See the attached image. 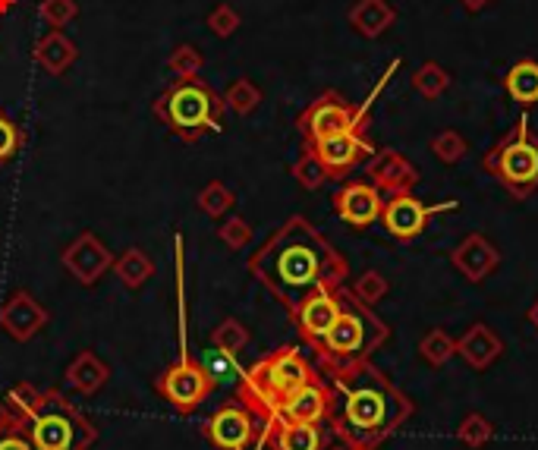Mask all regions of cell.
I'll use <instances>...</instances> for the list:
<instances>
[{
    "label": "cell",
    "instance_id": "36",
    "mask_svg": "<svg viewBox=\"0 0 538 450\" xmlns=\"http://www.w3.org/2000/svg\"><path fill=\"white\" fill-rule=\"evenodd\" d=\"M491 438H494V425L482 413H469L457 425V441L466 444V447H485Z\"/></svg>",
    "mask_w": 538,
    "mask_h": 450
},
{
    "label": "cell",
    "instance_id": "11",
    "mask_svg": "<svg viewBox=\"0 0 538 450\" xmlns=\"http://www.w3.org/2000/svg\"><path fill=\"white\" fill-rule=\"evenodd\" d=\"M454 208H457V199H447V202H438V205H425L422 199L413 196V192H406V196H387L384 208H381V224L394 240L413 243V240L422 237L428 221H432L435 214L454 211Z\"/></svg>",
    "mask_w": 538,
    "mask_h": 450
},
{
    "label": "cell",
    "instance_id": "1",
    "mask_svg": "<svg viewBox=\"0 0 538 450\" xmlns=\"http://www.w3.org/2000/svg\"><path fill=\"white\" fill-rule=\"evenodd\" d=\"M249 274L290 315L321 290L347 287L350 265L303 214H293L249 255Z\"/></svg>",
    "mask_w": 538,
    "mask_h": 450
},
{
    "label": "cell",
    "instance_id": "30",
    "mask_svg": "<svg viewBox=\"0 0 538 450\" xmlns=\"http://www.w3.org/2000/svg\"><path fill=\"white\" fill-rule=\"evenodd\" d=\"M413 89H416L425 101H435V98H441V95L450 89V73L441 67V63L428 60V63H422V67L413 73Z\"/></svg>",
    "mask_w": 538,
    "mask_h": 450
},
{
    "label": "cell",
    "instance_id": "45",
    "mask_svg": "<svg viewBox=\"0 0 538 450\" xmlns=\"http://www.w3.org/2000/svg\"><path fill=\"white\" fill-rule=\"evenodd\" d=\"M526 318H529V325L538 331V299H535V303L529 306V312H526Z\"/></svg>",
    "mask_w": 538,
    "mask_h": 450
},
{
    "label": "cell",
    "instance_id": "34",
    "mask_svg": "<svg viewBox=\"0 0 538 450\" xmlns=\"http://www.w3.org/2000/svg\"><path fill=\"white\" fill-rule=\"evenodd\" d=\"M202 67H205V57L196 45H177L167 57V70L177 79H199Z\"/></svg>",
    "mask_w": 538,
    "mask_h": 450
},
{
    "label": "cell",
    "instance_id": "33",
    "mask_svg": "<svg viewBox=\"0 0 538 450\" xmlns=\"http://www.w3.org/2000/svg\"><path fill=\"white\" fill-rule=\"evenodd\" d=\"M41 397H45V391H38L35 384H26V381L13 384V388L4 394V400H7V406H10V413H13L19 422H26V419L38 410Z\"/></svg>",
    "mask_w": 538,
    "mask_h": 450
},
{
    "label": "cell",
    "instance_id": "39",
    "mask_svg": "<svg viewBox=\"0 0 538 450\" xmlns=\"http://www.w3.org/2000/svg\"><path fill=\"white\" fill-rule=\"evenodd\" d=\"M218 240L233 249V252H240L252 243V224L246 218H227L221 227H218Z\"/></svg>",
    "mask_w": 538,
    "mask_h": 450
},
{
    "label": "cell",
    "instance_id": "17",
    "mask_svg": "<svg viewBox=\"0 0 538 450\" xmlns=\"http://www.w3.org/2000/svg\"><path fill=\"white\" fill-rule=\"evenodd\" d=\"M340 309H343V287L340 290H321V293L309 296L306 303L293 312L299 337H303L309 347H315L318 340L334 328Z\"/></svg>",
    "mask_w": 538,
    "mask_h": 450
},
{
    "label": "cell",
    "instance_id": "44",
    "mask_svg": "<svg viewBox=\"0 0 538 450\" xmlns=\"http://www.w3.org/2000/svg\"><path fill=\"white\" fill-rule=\"evenodd\" d=\"M13 422H19L13 413H10V406H7V400L0 397V428H7V425H13Z\"/></svg>",
    "mask_w": 538,
    "mask_h": 450
},
{
    "label": "cell",
    "instance_id": "29",
    "mask_svg": "<svg viewBox=\"0 0 538 450\" xmlns=\"http://www.w3.org/2000/svg\"><path fill=\"white\" fill-rule=\"evenodd\" d=\"M246 344H249V328L240 318H227L211 331V347L221 356H236L240 350H246Z\"/></svg>",
    "mask_w": 538,
    "mask_h": 450
},
{
    "label": "cell",
    "instance_id": "22",
    "mask_svg": "<svg viewBox=\"0 0 538 450\" xmlns=\"http://www.w3.org/2000/svg\"><path fill=\"white\" fill-rule=\"evenodd\" d=\"M347 19H350L356 35L375 41L397 23V10L387 4V0H356L347 13Z\"/></svg>",
    "mask_w": 538,
    "mask_h": 450
},
{
    "label": "cell",
    "instance_id": "9",
    "mask_svg": "<svg viewBox=\"0 0 538 450\" xmlns=\"http://www.w3.org/2000/svg\"><path fill=\"white\" fill-rule=\"evenodd\" d=\"M214 388H218V378H214V372L208 366H202V362L186 350V334H183L180 359L155 378V391L164 397V403L174 413L192 416L214 394Z\"/></svg>",
    "mask_w": 538,
    "mask_h": 450
},
{
    "label": "cell",
    "instance_id": "4",
    "mask_svg": "<svg viewBox=\"0 0 538 450\" xmlns=\"http://www.w3.org/2000/svg\"><path fill=\"white\" fill-rule=\"evenodd\" d=\"M387 340H391V328L369 306L356 303L350 290L343 287V309L334 321V328L318 340L312 353L318 359V366L328 372L372 359V353H378Z\"/></svg>",
    "mask_w": 538,
    "mask_h": 450
},
{
    "label": "cell",
    "instance_id": "10",
    "mask_svg": "<svg viewBox=\"0 0 538 450\" xmlns=\"http://www.w3.org/2000/svg\"><path fill=\"white\" fill-rule=\"evenodd\" d=\"M202 432L218 450H252L258 444H265V422L255 419L240 400L224 403L205 422Z\"/></svg>",
    "mask_w": 538,
    "mask_h": 450
},
{
    "label": "cell",
    "instance_id": "26",
    "mask_svg": "<svg viewBox=\"0 0 538 450\" xmlns=\"http://www.w3.org/2000/svg\"><path fill=\"white\" fill-rule=\"evenodd\" d=\"M111 271L117 274V281L126 290H142L155 277V262H152V255H148L145 249L133 246V249H126L123 255H117Z\"/></svg>",
    "mask_w": 538,
    "mask_h": 450
},
{
    "label": "cell",
    "instance_id": "46",
    "mask_svg": "<svg viewBox=\"0 0 538 450\" xmlns=\"http://www.w3.org/2000/svg\"><path fill=\"white\" fill-rule=\"evenodd\" d=\"M16 7V0H0V16H7Z\"/></svg>",
    "mask_w": 538,
    "mask_h": 450
},
{
    "label": "cell",
    "instance_id": "7",
    "mask_svg": "<svg viewBox=\"0 0 538 450\" xmlns=\"http://www.w3.org/2000/svg\"><path fill=\"white\" fill-rule=\"evenodd\" d=\"M482 170L516 199H529L538 189V136L529 130L526 117L516 120L482 158Z\"/></svg>",
    "mask_w": 538,
    "mask_h": 450
},
{
    "label": "cell",
    "instance_id": "5",
    "mask_svg": "<svg viewBox=\"0 0 538 450\" xmlns=\"http://www.w3.org/2000/svg\"><path fill=\"white\" fill-rule=\"evenodd\" d=\"M155 117L183 142H199L208 133L221 130L227 101L205 85L202 79H177L170 89L155 101Z\"/></svg>",
    "mask_w": 538,
    "mask_h": 450
},
{
    "label": "cell",
    "instance_id": "14",
    "mask_svg": "<svg viewBox=\"0 0 538 450\" xmlns=\"http://www.w3.org/2000/svg\"><path fill=\"white\" fill-rule=\"evenodd\" d=\"M384 196L369 183V180H347L334 192V211L343 224L353 230H365L375 221H381Z\"/></svg>",
    "mask_w": 538,
    "mask_h": 450
},
{
    "label": "cell",
    "instance_id": "47",
    "mask_svg": "<svg viewBox=\"0 0 538 450\" xmlns=\"http://www.w3.org/2000/svg\"><path fill=\"white\" fill-rule=\"evenodd\" d=\"M331 450H350V447H343V444H340V447H331Z\"/></svg>",
    "mask_w": 538,
    "mask_h": 450
},
{
    "label": "cell",
    "instance_id": "21",
    "mask_svg": "<svg viewBox=\"0 0 538 450\" xmlns=\"http://www.w3.org/2000/svg\"><path fill=\"white\" fill-rule=\"evenodd\" d=\"M265 447L271 450H325V432L315 422H265Z\"/></svg>",
    "mask_w": 538,
    "mask_h": 450
},
{
    "label": "cell",
    "instance_id": "31",
    "mask_svg": "<svg viewBox=\"0 0 538 450\" xmlns=\"http://www.w3.org/2000/svg\"><path fill=\"white\" fill-rule=\"evenodd\" d=\"M224 101H227V107L236 114V117H249L258 104H262V89L252 82V79H233L230 82V89H227V95H224Z\"/></svg>",
    "mask_w": 538,
    "mask_h": 450
},
{
    "label": "cell",
    "instance_id": "37",
    "mask_svg": "<svg viewBox=\"0 0 538 450\" xmlns=\"http://www.w3.org/2000/svg\"><path fill=\"white\" fill-rule=\"evenodd\" d=\"M466 152H469V145H466V139L457 130H444V133H438L432 139V155L441 164H457V161L466 158Z\"/></svg>",
    "mask_w": 538,
    "mask_h": 450
},
{
    "label": "cell",
    "instance_id": "19",
    "mask_svg": "<svg viewBox=\"0 0 538 450\" xmlns=\"http://www.w3.org/2000/svg\"><path fill=\"white\" fill-rule=\"evenodd\" d=\"M331 410V384L325 378H312L309 384H303L287 403L277 419H287V422H315L321 425L328 419Z\"/></svg>",
    "mask_w": 538,
    "mask_h": 450
},
{
    "label": "cell",
    "instance_id": "43",
    "mask_svg": "<svg viewBox=\"0 0 538 450\" xmlns=\"http://www.w3.org/2000/svg\"><path fill=\"white\" fill-rule=\"evenodd\" d=\"M457 4H460L466 13H482V10L491 4V0H457Z\"/></svg>",
    "mask_w": 538,
    "mask_h": 450
},
{
    "label": "cell",
    "instance_id": "40",
    "mask_svg": "<svg viewBox=\"0 0 538 450\" xmlns=\"http://www.w3.org/2000/svg\"><path fill=\"white\" fill-rule=\"evenodd\" d=\"M19 148H23V130H19V126L0 111V167L10 164Z\"/></svg>",
    "mask_w": 538,
    "mask_h": 450
},
{
    "label": "cell",
    "instance_id": "28",
    "mask_svg": "<svg viewBox=\"0 0 538 450\" xmlns=\"http://www.w3.org/2000/svg\"><path fill=\"white\" fill-rule=\"evenodd\" d=\"M196 205H199V211H202V214H208V218L221 221V218H227V211L236 205V196H233V189H230L227 183H221V180H211V183H205V186H202Z\"/></svg>",
    "mask_w": 538,
    "mask_h": 450
},
{
    "label": "cell",
    "instance_id": "35",
    "mask_svg": "<svg viewBox=\"0 0 538 450\" xmlns=\"http://www.w3.org/2000/svg\"><path fill=\"white\" fill-rule=\"evenodd\" d=\"M293 177H296V183L303 186V189H309V192H315V189H321L325 186L331 177H328V170H325V164H321L318 158H315V152L306 145V152L296 158V164H293Z\"/></svg>",
    "mask_w": 538,
    "mask_h": 450
},
{
    "label": "cell",
    "instance_id": "23",
    "mask_svg": "<svg viewBox=\"0 0 538 450\" xmlns=\"http://www.w3.org/2000/svg\"><path fill=\"white\" fill-rule=\"evenodd\" d=\"M107 381H111V366L95 350H79L76 359L67 366V384L85 397L98 394Z\"/></svg>",
    "mask_w": 538,
    "mask_h": 450
},
{
    "label": "cell",
    "instance_id": "8",
    "mask_svg": "<svg viewBox=\"0 0 538 450\" xmlns=\"http://www.w3.org/2000/svg\"><path fill=\"white\" fill-rule=\"evenodd\" d=\"M400 70V60H394L391 67L384 70L381 82L372 89V95L365 98V104L353 107L343 95L337 92H325L318 95L303 114H299L296 126L299 133L306 136V142H318L325 136H337V133H365V123H369V111H372V101L384 92V85L391 82V76Z\"/></svg>",
    "mask_w": 538,
    "mask_h": 450
},
{
    "label": "cell",
    "instance_id": "24",
    "mask_svg": "<svg viewBox=\"0 0 538 450\" xmlns=\"http://www.w3.org/2000/svg\"><path fill=\"white\" fill-rule=\"evenodd\" d=\"M76 57H79L76 41H70L60 29H51L48 35H41L38 45H35L38 67L45 70V73H51V76H63V73H67L73 63H76Z\"/></svg>",
    "mask_w": 538,
    "mask_h": 450
},
{
    "label": "cell",
    "instance_id": "25",
    "mask_svg": "<svg viewBox=\"0 0 538 450\" xmlns=\"http://www.w3.org/2000/svg\"><path fill=\"white\" fill-rule=\"evenodd\" d=\"M504 92L513 104L535 107L538 104V60H520L513 63L504 76Z\"/></svg>",
    "mask_w": 538,
    "mask_h": 450
},
{
    "label": "cell",
    "instance_id": "38",
    "mask_svg": "<svg viewBox=\"0 0 538 450\" xmlns=\"http://www.w3.org/2000/svg\"><path fill=\"white\" fill-rule=\"evenodd\" d=\"M38 13H41V23H45V26L63 29L79 16V4H76V0H41Z\"/></svg>",
    "mask_w": 538,
    "mask_h": 450
},
{
    "label": "cell",
    "instance_id": "6",
    "mask_svg": "<svg viewBox=\"0 0 538 450\" xmlns=\"http://www.w3.org/2000/svg\"><path fill=\"white\" fill-rule=\"evenodd\" d=\"M23 425L35 450H89L98 441L92 419H85L57 388L45 391L41 406Z\"/></svg>",
    "mask_w": 538,
    "mask_h": 450
},
{
    "label": "cell",
    "instance_id": "15",
    "mask_svg": "<svg viewBox=\"0 0 538 450\" xmlns=\"http://www.w3.org/2000/svg\"><path fill=\"white\" fill-rule=\"evenodd\" d=\"M365 177L381 196H406L422 180L419 170L394 148H375V155L365 161Z\"/></svg>",
    "mask_w": 538,
    "mask_h": 450
},
{
    "label": "cell",
    "instance_id": "13",
    "mask_svg": "<svg viewBox=\"0 0 538 450\" xmlns=\"http://www.w3.org/2000/svg\"><path fill=\"white\" fill-rule=\"evenodd\" d=\"M315 158L325 164L328 177L340 180L347 177L350 170L362 161H369L375 155V145L365 139V133H337V136H325L318 142H306Z\"/></svg>",
    "mask_w": 538,
    "mask_h": 450
},
{
    "label": "cell",
    "instance_id": "18",
    "mask_svg": "<svg viewBox=\"0 0 538 450\" xmlns=\"http://www.w3.org/2000/svg\"><path fill=\"white\" fill-rule=\"evenodd\" d=\"M450 262H454V268L469 284H482L501 268V252L488 237H482V233H469V237L450 252Z\"/></svg>",
    "mask_w": 538,
    "mask_h": 450
},
{
    "label": "cell",
    "instance_id": "27",
    "mask_svg": "<svg viewBox=\"0 0 538 450\" xmlns=\"http://www.w3.org/2000/svg\"><path fill=\"white\" fill-rule=\"evenodd\" d=\"M419 356H422L432 369H441V366H447V362L457 356V337H450V334L441 331V328L425 331L422 340H419Z\"/></svg>",
    "mask_w": 538,
    "mask_h": 450
},
{
    "label": "cell",
    "instance_id": "20",
    "mask_svg": "<svg viewBox=\"0 0 538 450\" xmlns=\"http://www.w3.org/2000/svg\"><path fill=\"white\" fill-rule=\"evenodd\" d=\"M457 356L466 362L469 369L485 372L504 356V340L494 334L488 325L476 321V325L463 331V337H457Z\"/></svg>",
    "mask_w": 538,
    "mask_h": 450
},
{
    "label": "cell",
    "instance_id": "42",
    "mask_svg": "<svg viewBox=\"0 0 538 450\" xmlns=\"http://www.w3.org/2000/svg\"><path fill=\"white\" fill-rule=\"evenodd\" d=\"M0 450H35L23 422H13L7 428H0Z\"/></svg>",
    "mask_w": 538,
    "mask_h": 450
},
{
    "label": "cell",
    "instance_id": "3",
    "mask_svg": "<svg viewBox=\"0 0 538 450\" xmlns=\"http://www.w3.org/2000/svg\"><path fill=\"white\" fill-rule=\"evenodd\" d=\"M312 378H315L312 362L296 347H281V350L258 359L255 366L240 378L236 400H240L255 419L271 422L281 416L284 403Z\"/></svg>",
    "mask_w": 538,
    "mask_h": 450
},
{
    "label": "cell",
    "instance_id": "32",
    "mask_svg": "<svg viewBox=\"0 0 538 450\" xmlns=\"http://www.w3.org/2000/svg\"><path fill=\"white\" fill-rule=\"evenodd\" d=\"M350 290V296L356 299V303H362V306H375V303H381V299L387 296V290H391V284H387V277L381 274V271H362L356 281H353V287H347Z\"/></svg>",
    "mask_w": 538,
    "mask_h": 450
},
{
    "label": "cell",
    "instance_id": "41",
    "mask_svg": "<svg viewBox=\"0 0 538 450\" xmlns=\"http://www.w3.org/2000/svg\"><path fill=\"white\" fill-rule=\"evenodd\" d=\"M240 23H243L240 13H236L230 4H218L205 19V26L211 29V35H218V38H230L236 29H240Z\"/></svg>",
    "mask_w": 538,
    "mask_h": 450
},
{
    "label": "cell",
    "instance_id": "16",
    "mask_svg": "<svg viewBox=\"0 0 538 450\" xmlns=\"http://www.w3.org/2000/svg\"><path fill=\"white\" fill-rule=\"evenodd\" d=\"M48 309L38 303V299L29 290H16L10 293V299L0 309V331L7 337H13L16 344H26L35 334H41L48 328Z\"/></svg>",
    "mask_w": 538,
    "mask_h": 450
},
{
    "label": "cell",
    "instance_id": "2",
    "mask_svg": "<svg viewBox=\"0 0 538 450\" xmlns=\"http://www.w3.org/2000/svg\"><path fill=\"white\" fill-rule=\"evenodd\" d=\"M331 410L328 425L350 450H378L397 428L413 416V400L369 359L343 369H328Z\"/></svg>",
    "mask_w": 538,
    "mask_h": 450
},
{
    "label": "cell",
    "instance_id": "12",
    "mask_svg": "<svg viewBox=\"0 0 538 450\" xmlns=\"http://www.w3.org/2000/svg\"><path fill=\"white\" fill-rule=\"evenodd\" d=\"M60 262L76 284L95 287L101 277L114 268V252L107 249L92 230H82L79 237L60 252Z\"/></svg>",
    "mask_w": 538,
    "mask_h": 450
}]
</instances>
